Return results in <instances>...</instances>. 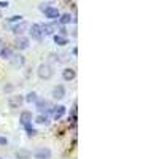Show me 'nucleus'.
Listing matches in <instances>:
<instances>
[{
    "mask_svg": "<svg viewBox=\"0 0 159 159\" xmlns=\"http://www.w3.org/2000/svg\"><path fill=\"white\" fill-rule=\"evenodd\" d=\"M43 13H45V16H46L48 19H57V18L61 16V13H59L57 7H48Z\"/></svg>",
    "mask_w": 159,
    "mask_h": 159,
    "instance_id": "obj_14",
    "label": "nucleus"
},
{
    "mask_svg": "<svg viewBox=\"0 0 159 159\" xmlns=\"http://www.w3.org/2000/svg\"><path fill=\"white\" fill-rule=\"evenodd\" d=\"M0 159H2V157H0Z\"/></svg>",
    "mask_w": 159,
    "mask_h": 159,
    "instance_id": "obj_31",
    "label": "nucleus"
},
{
    "mask_svg": "<svg viewBox=\"0 0 159 159\" xmlns=\"http://www.w3.org/2000/svg\"><path fill=\"white\" fill-rule=\"evenodd\" d=\"M51 96H52L54 100H62L65 97V88L62 84H56L54 88H52V91H51Z\"/></svg>",
    "mask_w": 159,
    "mask_h": 159,
    "instance_id": "obj_11",
    "label": "nucleus"
},
{
    "mask_svg": "<svg viewBox=\"0 0 159 159\" xmlns=\"http://www.w3.org/2000/svg\"><path fill=\"white\" fill-rule=\"evenodd\" d=\"M52 38H54V43H56L57 46H65V45H69V38L64 37V35L56 34V35H52Z\"/></svg>",
    "mask_w": 159,
    "mask_h": 159,
    "instance_id": "obj_19",
    "label": "nucleus"
},
{
    "mask_svg": "<svg viewBox=\"0 0 159 159\" xmlns=\"http://www.w3.org/2000/svg\"><path fill=\"white\" fill-rule=\"evenodd\" d=\"M13 91H15V84H11V83H7V84L3 86V92H5V94H11Z\"/></svg>",
    "mask_w": 159,
    "mask_h": 159,
    "instance_id": "obj_22",
    "label": "nucleus"
},
{
    "mask_svg": "<svg viewBox=\"0 0 159 159\" xmlns=\"http://www.w3.org/2000/svg\"><path fill=\"white\" fill-rule=\"evenodd\" d=\"M65 111H67V108L64 107V105H56V107H52L51 108V118L54 119V121H59V119L65 115Z\"/></svg>",
    "mask_w": 159,
    "mask_h": 159,
    "instance_id": "obj_8",
    "label": "nucleus"
},
{
    "mask_svg": "<svg viewBox=\"0 0 159 159\" xmlns=\"http://www.w3.org/2000/svg\"><path fill=\"white\" fill-rule=\"evenodd\" d=\"M22 19H24V18H22L21 15H15V16H11V18H8L7 21H8V22H19V21H22Z\"/></svg>",
    "mask_w": 159,
    "mask_h": 159,
    "instance_id": "obj_23",
    "label": "nucleus"
},
{
    "mask_svg": "<svg viewBox=\"0 0 159 159\" xmlns=\"http://www.w3.org/2000/svg\"><path fill=\"white\" fill-rule=\"evenodd\" d=\"M32 121H34V115H32V111H29V110L21 111V115H19V124H21L22 127L32 124Z\"/></svg>",
    "mask_w": 159,
    "mask_h": 159,
    "instance_id": "obj_7",
    "label": "nucleus"
},
{
    "mask_svg": "<svg viewBox=\"0 0 159 159\" xmlns=\"http://www.w3.org/2000/svg\"><path fill=\"white\" fill-rule=\"evenodd\" d=\"M24 129H25V132H27V135H29L30 139L37 135V129H35V127H32V124H29V126H24Z\"/></svg>",
    "mask_w": 159,
    "mask_h": 159,
    "instance_id": "obj_21",
    "label": "nucleus"
},
{
    "mask_svg": "<svg viewBox=\"0 0 159 159\" xmlns=\"http://www.w3.org/2000/svg\"><path fill=\"white\" fill-rule=\"evenodd\" d=\"M70 22H73V16L70 15V13H64V15H61L57 18V24L59 25H69Z\"/></svg>",
    "mask_w": 159,
    "mask_h": 159,
    "instance_id": "obj_15",
    "label": "nucleus"
},
{
    "mask_svg": "<svg viewBox=\"0 0 159 159\" xmlns=\"http://www.w3.org/2000/svg\"><path fill=\"white\" fill-rule=\"evenodd\" d=\"M15 45H16V48H18L19 51H24V49H27V48L30 46V38H29V37H24V35L16 37Z\"/></svg>",
    "mask_w": 159,
    "mask_h": 159,
    "instance_id": "obj_10",
    "label": "nucleus"
},
{
    "mask_svg": "<svg viewBox=\"0 0 159 159\" xmlns=\"http://www.w3.org/2000/svg\"><path fill=\"white\" fill-rule=\"evenodd\" d=\"M59 35H64V37H67V29H65V25H61V27H59Z\"/></svg>",
    "mask_w": 159,
    "mask_h": 159,
    "instance_id": "obj_25",
    "label": "nucleus"
},
{
    "mask_svg": "<svg viewBox=\"0 0 159 159\" xmlns=\"http://www.w3.org/2000/svg\"><path fill=\"white\" fill-rule=\"evenodd\" d=\"M52 107H54V105H52L48 99H40V97H38V100L35 102V108H37L40 113H45V115L49 113Z\"/></svg>",
    "mask_w": 159,
    "mask_h": 159,
    "instance_id": "obj_3",
    "label": "nucleus"
},
{
    "mask_svg": "<svg viewBox=\"0 0 159 159\" xmlns=\"http://www.w3.org/2000/svg\"><path fill=\"white\" fill-rule=\"evenodd\" d=\"M35 123L37 124H40V126H49V116L48 115H45V113H40L37 118H35Z\"/></svg>",
    "mask_w": 159,
    "mask_h": 159,
    "instance_id": "obj_18",
    "label": "nucleus"
},
{
    "mask_svg": "<svg viewBox=\"0 0 159 159\" xmlns=\"http://www.w3.org/2000/svg\"><path fill=\"white\" fill-rule=\"evenodd\" d=\"M64 2H67V3H70V2H73V0H64Z\"/></svg>",
    "mask_w": 159,
    "mask_h": 159,
    "instance_id": "obj_30",
    "label": "nucleus"
},
{
    "mask_svg": "<svg viewBox=\"0 0 159 159\" xmlns=\"http://www.w3.org/2000/svg\"><path fill=\"white\" fill-rule=\"evenodd\" d=\"M27 30H29V22H25V21H19V22H16V24L11 27V32L15 34L16 37L24 35Z\"/></svg>",
    "mask_w": 159,
    "mask_h": 159,
    "instance_id": "obj_4",
    "label": "nucleus"
},
{
    "mask_svg": "<svg viewBox=\"0 0 159 159\" xmlns=\"http://www.w3.org/2000/svg\"><path fill=\"white\" fill-rule=\"evenodd\" d=\"M16 159H30L32 157V153L27 150V148H19L16 153H15Z\"/></svg>",
    "mask_w": 159,
    "mask_h": 159,
    "instance_id": "obj_16",
    "label": "nucleus"
},
{
    "mask_svg": "<svg viewBox=\"0 0 159 159\" xmlns=\"http://www.w3.org/2000/svg\"><path fill=\"white\" fill-rule=\"evenodd\" d=\"M13 56V49L10 48V46H2L0 48V57L2 59H5V61H10V57Z\"/></svg>",
    "mask_w": 159,
    "mask_h": 159,
    "instance_id": "obj_17",
    "label": "nucleus"
},
{
    "mask_svg": "<svg viewBox=\"0 0 159 159\" xmlns=\"http://www.w3.org/2000/svg\"><path fill=\"white\" fill-rule=\"evenodd\" d=\"M29 35L32 37V40H35V42H42L43 34H42V29H40V24L29 25Z\"/></svg>",
    "mask_w": 159,
    "mask_h": 159,
    "instance_id": "obj_6",
    "label": "nucleus"
},
{
    "mask_svg": "<svg viewBox=\"0 0 159 159\" xmlns=\"http://www.w3.org/2000/svg\"><path fill=\"white\" fill-rule=\"evenodd\" d=\"M76 78V70L72 69V67H65L62 70V80L64 81H73V80Z\"/></svg>",
    "mask_w": 159,
    "mask_h": 159,
    "instance_id": "obj_13",
    "label": "nucleus"
},
{
    "mask_svg": "<svg viewBox=\"0 0 159 159\" xmlns=\"http://www.w3.org/2000/svg\"><path fill=\"white\" fill-rule=\"evenodd\" d=\"M56 25H57V21H54L52 24H40V29H42L43 35H54Z\"/></svg>",
    "mask_w": 159,
    "mask_h": 159,
    "instance_id": "obj_12",
    "label": "nucleus"
},
{
    "mask_svg": "<svg viewBox=\"0 0 159 159\" xmlns=\"http://www.w3.org/2000/svg\"><path fill=\"white\" fill-rule=\"evenodd\" d=\"M51 150L49 148H45V147H42V148H37L35 151H34V159H51Z\"/></svg>",
    "mask_w": 159,
    "mask_h": 159,
    "instance_id": "obj_9",
    "label": "nucleus"
},
{
    "mask_svg": "<svg viewBox=\"0 0 159 159\" xmlns=\"http://www.w3.org/2000/svg\"><path fill=\"white\" fill-rule=\"evenodd\" d=\"M37 100H38V94L35 91H29L24 97V102H27V103H35Z\"/></svg>",
    "mask_w": 159,
    "mask_h": 159,
    "instance_id": "obj_20",
    "label": "nucleus"
},
{
    "mask_svg": "<svg viewBox=\"0 0 159 159\" xmlns=\"http://www.w3.org/2000/svg\"><path fill=\"white\" fill-rule=\"evenodd\" d=\"M8 107L10 108H21L22 107V103H24V96H18V94H11L10 97H8Z\"/></svg>",
    "mask_w": 159,
    "mask_h": 159,
    "instance_id": "obj_5",
    "label": "nucleus"
},
{
    "mask_svg": "<svg viewBox=\"0 0 159 159\" xmlns=\"http://www.w3.org/2000/svg\"><path fill=\"white\" fill-rule=\"evenodd\" d=\"M0 7H2V8L8 7V0H3V2H0Z\"/></svg>",
    "mask_w": 159,
    "mask_h": 159,
    "instance_id": "obj_27",
    "label": "nucleus"
},
{
    "mask_svg": "<svg viewBox=\"0 0 159 159\" xmlns=\"http://www.w3.org/2000/svg\"><path fill=\"white\" fill-rule=\"evenodd\" d=\"M48 7H49L48 3H40V7H38V10H40V11H42V13H43V11H45V10L48 8Z\"/></svg>",
    "mask_w": 159,
    "mask_h": 159,
    "instance_id": "obj_26",
    "label": "nucleus"
},
{
    "mask_svg": "<svg viewBox=\"0 0 159 159\" xmlns=\"http://www.w3.org/2000/svg\"><path fill=\"white\" fill-rule=\"evenodd\" d=\"M2 46H3V40H2V38H0V48H2Z\"/></svg>",
    "mask_w": 159,
    "mask_h": 159,
    "instance_id": "obj_29",
    "label": "nucleus"
},
{
    "mask_svg": "<svg viewBox=\"0 0 159 159\" xmlns=\"http://www.w3.org/2000/svg\"><path fill=\"white\" fill-rule=\"evenodd\" d=\"M72 54H73V56H76V54H78V49H76V46L72 49Z\"/></svg>",
    "mask_w": 159,
    "mask_h": 159,
    "instance_id": "obj_28",
    "label": "nucleus"
},
{
    "mask_svg": "<svg viewBox=\"0 0 159 159\" xmlns=\"http://www.w3.org/2000/svg\"><path fill=\"white\" fill-rule=\"evenodd\" d=\"M52 75H54V69H52V65L48 64V62H43V64H40L38 67H37V76L40 80L48 81V80L52 78Z\"/></svg>",
    "mask_w": 159,
    "mask_h": 159,
    "instance_id": "obj_1",
    "label": "nucleus"
},
{
    "mask_svg": "<svg viewBox=\"0 0 159 159\" xmlns=\"http://www.w3.org/2000/svg\"><path fill=\"white\" fill-rule=\"evenodd\" d=\"M10 64L15 69H22L25 65V56L21 54V52H13V56L10 57Z\"/></svg>",
    "mask_w": 159,
    "mask_h": 159,
    "instance_id": "obj_2",
    "label": "nucleus"
},
{
    "mask_svg": "<svg viewBox=\"0 0 159 159\" xmlns=\"http://www.w3.org/2000/svg\"><path fill=\"white\" fill-rule=\"evenodd\" d=\"M8 145V139L7 137H0V147H7Z\"/></svg>",
    "mask_w": 159,
    "mask_h": 159,
    "instance_id": "obj_24",
    "label": "nucleus"
}]
</instances>
